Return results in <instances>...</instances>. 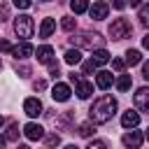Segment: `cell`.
Here are the masks:
<instances>
[{"mask_svg": "<svg viewBox=\"0 0 149 149\" xmlns=\"http://www.w3.org/2000/svg\"><path fill=\"white\" fill-rule=\"evenodd\" d=\"M0 70H2V61H0Z\"/></svg>", "mask_w": 149, "mask_h": 149, "instance_id": "obj_41", "label": "cell"}, {"mask_svg": "<svg viewBox=\"0 0 149 149\" xmlns=\"http://www.w3.org/2000/svg\"><path fill=\"white\" fill-rule=\"evenodd\" d=\"M5 142H7V140H5V137H0V147H5Z\"/></svg>", "mask_w": 149, "mask_h": 149, "instance_id": "obj_39", "label": "cell"}, {"mask_svg": "<svg viewBox=\"0 0 149 149\" xmlns=\"http://www.w3.org/2000/svg\"><path fill=\"white\" fill-rule=\"evenodd\" d=\"M70 81L77 86V88H74V93H77L81 100H86V98L93 93V84H91V81H86V79H81V74L72 72V74H70Z\"/></svg>", "mask_w": 149, "mask_h": 149, "instance_id": "obj_5", "label": "cell"}, {"mask_svg": "<svg viewBox=\"0 0 149 149\" xmlns=\"http://www.w3.org/2000/svg\"><path fill=\"white\" fill-rule=\"evenodd\" d=\"M33 88H35V91H44V88H47V81H44V79H37V81H33Z\"/></svg>", "mask_w": 149, "mask_h": 149, "instance_id": "obj_32", "label": "cell"}, {"mask_svg": "<svg viewBox=\"0 0 149 149\" xmlns=\"http://www.w3.org/2000/svg\"><path fill=\"white\" fill-rule=\"evenodd\" d=\"M51 98H54L56 102H65V100L70 98V86H68V84L56 81V84H54V88H51Z\"/></svg>", "mask_w": 149, "mask_h": 149, "instance_id": "obj_6", "label": "cell"}, {"mask_svg": "<svg viewBox=\"0 0 149 149\" xmlns=\"http://www.w3.org/2000/svg\"><path fill=\"white\" fill-rule=\"evenodd\" d=\"M23 133H26L28 140H40V137H44V128H42L40 123H26Z\"/></svg>", "mask_w": 149, "mask_h": 149, "instance_id": "obj_13", "label": "cell"}, {"mask_svg": "<svg viewBox=\"0 0 149 149\" xmlns=\"http://www.w3.org/2000/svg\"><path fill=\"white\" fill-rule=\"evenodd\" d=\"M112 81H114V77H112V72H107V70H100V72L95 74V84H98V88H109Z\"/></svg>", "mask_w": 149, "mask_h": 149, "instance_id": "obj_14", "label": "cell"}, {"mask_svg": "<svg viewBox=\"0 0 149 149\" xmlns=\"http://www.w3.org/2000/svg\"><path fill=\"white\" fill-rule=\"evenodd\" d=\"M130 23L126 21V19H114L112 23H109V35H112V40H123V37H128L130 35Z\"/></svg>", "mask_w": 149, "mask_h": 149, "instance_id": "obj_4", "label": "cell"}, {"mask_svg": "<svg viewBox=\"0 0 149 149\" xmlns=\"http://www.w3.org/2000/svg\"><path fill=\"white\" fill-rule=\"evenodd\" d=\"M12 2H14V5H16V7H19V9H28V7H30V2H33V0H12Z\"/></svg>", "mask_w": 149, "mask_h": 149, "instance_id": "obj_31", "label": "cell"}, {"mask_svg": "<svg viewBox=\"0 0 149 149\" xmlns=\"http://www.w3.org/2000/svg\"><path fill=\"white\" fill-rule=\"evenodd\" d=\"M135 107L140 109V112H147L149 109V88L147 86H142V88H137V93H135Z\"/></svg>", "mask_w": 149, "mask_h": 149, "instance_id": "obj_7", "label": "cell"}, {"mask_svg": "<svg viewBox=\"0 0 149 149\" xmlns=\"http://www.w3.org/2000/svg\"><path fill=\"white\" fill-rule=\"evenodd\" d=\"M33 51H35V47H33V44H28V42L12 47V56H14V58H30V56H33Z\"/></svg>", "mask_w": 149, "mask_h": 149, "instance_id": "obj_9", "label": "cell"}, {"mask_svg": "<svg viewBox=\"0 0 149 149\" xmlns=\"http://www.w3.org/2000/svg\"><path fill=\"white\" fill-rule=\"evenodd\" d=\"M33 56H37V61H40V63H47V65H49V63L54 61V47L42 44L37 51H33Z\"/></svg>", "mask_w": 149, "mask_h": 149, "instance_id": "obj_10", "label": "cell"}, {"mask_svg": "<svg viewBox=\"0 0 149 149\" xmlns=\"http://www.w3.org/2000/svg\"><path fill=\"white\" fill-rule=\"evenodd\" d=\"M72 116H74L72 112H65V114H63V116H61V119L56 121V123H58V128H61V130H68V126H70V121H72Z\"/></svg>", "mask_w": 149, "mask_h": 149, "instance_id": "obj_23", "label": "cell"}, {"mask_svg": "<svg viewBox=\"0 0 149 149\" xmlns=\"http://www.w3.org/2000/svg\"><path fill=\"white\" fill-rule=\"evenodd\" d=\"M128 2H130V7H140L142 5V0H128Z\"/></svg>", "mask_w": 149, "mask_h": 149, "instance_id": "obj_38", "label": "cell"}, {"mask_svg": "<svg viewBox=\"0 0 149 149\" xmlns=\"http://www.w3.org/2000/svg\"><path fill=\"white\" fill-rule=\"evenodd\" d=\"M91 61H93L95 65H105V63L109 61V54H107V51H105V49L100 47L98 51H93V58H91Z\"/></svg>", "mask_w": 149, "mask_h": 149, "instance_id": "obj_18", "label": "cell"}, {"mask_svg": "<svg viewBox=\"0 0 149 149\" xmlns=\"http://www.w3.org/2000/svg\"><path fill=\"white\" fill-rule=\"evenodd\" d=\"M2 123H5V119H2V116H0V126H2Z\"/></svg>", "mask_w": 149, "mask_h": 149, "instance_id": "obj_40", "label": "cell"}, {"mask_svg": "<svg viewBox=\"0 0 149 149\" xmlns=\"http://www.w3.org/2000/svg\"><path fill=\"white\" fill-rule=\"evenodd\" d=\"M93 133H95L93 123H81V126H79V135H81V137H88V135H93Z\"/></svg>", "mask_w": 149, "mask_h": 149, "instance_id": "obj_26", "label": "cell"}, {"mask_svg": "<svg viewBox=\"0 0 149 149\" xmlns=\"http://www.w3.org/2000/svg\"><path fill=\"white\" fill-rule=\"evenodd\" d=\"M70 42L74 44V47H84V49H93V47H102V37L98 35V33H79V35H74V37H70Z\"/></svg>", "mask_w": 149, "mask_h": 149, "instance_id": "obj_2", "label": "cell"}, {"mask_svg": "<svg viewBox=\"0 0 149 149\" xmlns=\"http://www.w3.org/2000/svg\"><path fill=\"white\" fill-rule=\"evenodd\" d=\"M54 28H56V21L54 19H44L42 26H40V37H49L54 33Z\"/></svg>", "mask_w": 149, "mask_h": 149, "instance_id": "obj_16", "label": "cell"}, {"mask_svg": "<svg viewBox=\"0 0 149 149\" xmlns=\"http://www.w3.org/2000/svg\"><path fill=\"white\" fill-rule=\"evenodd\" d=\"M16 74H19V77H28V74H30V68H28V65H16Z\"/></svg>", "mask_w": 149, "mask_h": 149, "instance_id": "obj_29", "label": "cell"}, {"mask_svg": "<svg viewBox=\"0 0 149 149\" xmlns=\"http://www.w3.org/2000/svg\"><path fill=\"white\" fill-rule=\"evenodd\" d=\"M130 84H133L130 74H121V77L116 79V88H119V91H128V88H130Z\"/></svg>", "mask_w": 149, "mask_h": 149, "instance_id": "obj_20", "label": "cell"}, {"mask_svg": "<svg viewBox=\"0 0 149 149\" xmlns=\"http://www.w3.org/2000/svg\"><path fill=\"white\" fill-rule=\"evenodd\" d=\"M0 51H12V44L7 40H0Z\"/></svg>", "mask_w": 149, "mask_h": 149, "instance_id": "obj_35", "label": "cell"}, {"mask_svg": "<svg viewBox=\"0 0 149 149\" xmlns=\"http://www.w3.org/2000/svg\"><path fill=\"white\" fill-rule=\"evenodd\" d=\"M23 112H26L28 116H40V114H42V102H40L37 98H26V100H23Z\"/></svg>", "mask_w": 149, "mask_h": 149, "instance_id": "obj_8", "label": "cell"}, {"mask_svg": "<svg viewBox=\"0 0 149 149\" xmlns=\"http://www.w3.org/2000/svg\"><path fill=\"white\" fill-rule=\"evenodd\" d=\"M126 63H128V65H137V63H142V54H140L137 49L126 51Z\"/></svg>", "mask_w": 149, "mask_h": 149, "instance_id": "obj_19", "label": "cell"}, {"mask_svg": "<svg viewBox=\"0 0 149 149\" xmlns=\"http://www.w3.org/2000/svg\"><path fill=\"white\" fill-rule=\"evenodd\" d=\"M79 61H81L79 49H68V51H65V63H68V65H77Z\"/></svg>", "mask_w": 149, "mask_h": 149, "instance_id": "obj_17", "label": "cell"}, {"mask_svg": "<svg viewBox=\"0 0 149 149\" xmlns=\"http://www.w3.org/2000/svg\"><path fill=\"white\" fill-rule=\"evenodd\" d=\"M137 123H140V114L137 112H130V109L123 112V116H121V126L123 128H135Z\"/></svg>", "mask_w": 149, "mask_h": 149, "instance_id": "obj_15", "label": "cell"}, {"mask_svg": "<svg viewBox=\"0 0 149 149\" xmlns=\"http://www.w3.org/2000/svg\"><path fill=\"white\" fill-rule=\"evenodd\" d=\"M112 68H114L116 72H123V68H126V61H121V58H114V61H112Z\"/></svg>", "mask_w": 149, "mask_h": 149, "instance_id": "obj_27", "label": "cell"}, {"mask_svg": "<svg viewBox=\"0 0 149 149\" xmlns=\"http://www.w3.org/2000/svg\"><path fill=\"white\" fill-rule=\"evenodd\" d=\"M112 5H114V9H123V7H126L123 0H112Z\"/></svg>", "mask_w": 149, "mask_h": 149, "instance_id": "obj_36", "label": "cell"}, {"mask_svg": "<svg viewBox=\"0 0 149 149\" xmlns=\"http://www.w3.org/2000/svg\"><path fill=\"white\" fill-rule=\"evenodd\" d=\"M121 142H123L126 147H130V149H137V147L142 144V133H140V130H130V133H126V135L121 137Z\"/></svg>", "mask_w": 149, "mask_h": 149, "instance_id": "obj_11", "label": "cell"}, {"mask_svg": "<svg viewBox=\"0 0 149 149\" xmlns=\"http://www.w3.org/2000/svg\"><path fill=\"white\" fill-rule=\"evenodd\" d=\"M107 12H109V7L102 2V0H98L91 9H88V14H91V19H95V21H102L105 16H107Z\"/></svg>", "mask_w": 149, "mask_h": 149, "instance_id": "obj_12", "label": "cell"}, {"mask_svg": "<svg viewBox=\"0 0 149 149\" xmlns=\"http://www.w3.org/2000/svg\"><path fill=\"white\" fill-rule=\"evenodd\" d=\"M142 77H144V79H149V63H144V65H142Z\"/></svg>", "mask_w": 149, "mask_h": 149, "instance_id": "obj_37", "label": "cell"}, {"mask_svg": "<svg viewBox=\"0 0 149 149\" xmlns=\"http://www.w3.org/2000/svg\"><path fill=\"white\" fill-rule=\"evenodd\" d=\"M14 33L21 37V40H28L33 37V19L28 14H19L14 19Z\"/></svg>", "mask_w": 149, "mask_h": 149, "instance_id": "obj_3", "label": "cell"}, {"mask_svg": "<svg viewBox=\"0 0 149 149\" xmlns=\"http://www.w3.org/2000/svg\"><path fill=\"white\" fill-rule=\"evenodd\" d=\"M5 140H7V142H16V140H19V123H9Z\"/></svg>", "mask_w": 149, "mask_h": 149, "instance_id": "obj_21", "label": "cell"}, {"mask_svg": "<svg viewBox=\"0 0 149 149\" xmlns=\"http://www.w3.org/2000/svg\"><path fill=\"white\" fill-rule=\"evenodd\" d=\"M61 26H63V30H74V26H77V21L72 19V16H63V21H61Z\"/></svg>", "mask_w": 149, "mask_h": 149, "instance_id": "obj_25", "label": "cell"}, {"mask_svg": "<svg viewBox=\"0 0 149 149\" xmlns=\"http://www.w3.org/2000/svg\"><path fill=\"white\" fill-rule=\"evenodd\" d=\"M93 70H95V63H93V61H86V63H84V72H86V74H91Z\"/></svg>", "mask_w": 149, "mask_h": 149, "instance_id": "obj_34", "label": "cell"}, {"mask_svg": "<svg viewBox=\"0 0 149 149\" xmlns=\"http://www.w3.org/2000/svg\"><path fill=\"white\" fill-rule=\"evenodd\" d=\"M44 142H47V147H56V144L61 142V137H58V135H47Z\"/></svg>", "mask_w": 149, "mask_h": 149, "instance_id": "obj_28", "label": "cell"}, {"mask_svg": "<svg viewBox=\"0 0 149 149\" xmlns=\"http://www.w3.org/2000/svg\"><path fill=\"white\" fill-rule=\"evenodd\" d=\"M114 112H116V100L112 95H100V98L93 100V105L88 109V116H91L93 123H107L114 116Z\"/></svg>", "mask_w": 149, "mask_h": 149, "instance_id": "obj_1", "label": "cell"}, {"mask_svg": "<svg viewBox=\"0 0 149 149\" xmlns=\"http://www.w3.org/2000/svg\"><path fill=\"white\" fill-rule=\"evenodd\" d=\"M7 19H9V7L2 2L0 5V21H7Z\"/></svg>", "mask_w": 149, "mask_h": 149, "instance_id": "obj_30", "label": "cell"}, {"mask_svg": "<svg viewBox=\"0 0 149 149\" xmlns=\"http://www.w3.org/2000/svg\"><path fill=\"white\" fill-rule=\"evenodd\" d=\"M70 7H72V12H74V14H81V12H86V9H88V0H72V2H70Z\"/></svg>", "mask_w": 149, "mask_h": 149, "instance_id": "obj_22", "label": "cell"}, {"mask_svg": "<svg viewBox=\"0 0 149 149\" xmlns=\"http://www.w3.org/2000/svg\"><path fill=\"white\" fill-rule=\"evenodd\" d=\"M105 147H107V142H102V140H95L88 144V149H105Z\"/></svg>", "mask_w": 149, "mask_h": 149, "instance_id": "obj_33", "label": "cell"}, {"mask_svg": "<svg viewBox=\"0 0 149 149\" xmlns=\"http://www.w3.org/2000/svg\"><path fill=\"white\" fill-rule=\"evenodd\" d=\"M140 23L142 26L149 23V5H140Z\"/></svg>", "mask_w": 149, "mask_h": 149, "instance_id": "obj_24", "label": "cell"}]
</instances>
